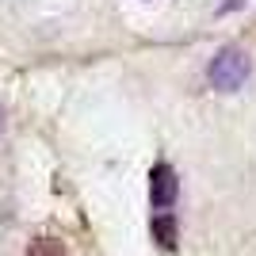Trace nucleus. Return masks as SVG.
Wrapping results in <instances>:
<instances>
[{
    "label": "nucleus",
    "mask_w": 256,
    "mask_h": 256,
    "mask_svg": "<svg viewBox=\"0 0 256 256\" xmlns=\"http://www.w3.org/2000/svg\"><path fill=\"white\" fill-rule=\"evenodd\" d=\"M248 73H252V62H248V54L241 46H222L206 62V80L218 92H237L248 80Z\"/></svg>",
    "instance_id": "obj_1"
},
{
    "label": "nucleus",
    "mask_w": 256,
    "mask_h": 256,
    "mask_svg": "<svg viewBox=\"0 0 256 256\" xmlns=\"http://www.w3.org/2000/svg\"><path fill=\"white\" fill-rule=\"evenodd\" d=\"M176 195H180V176H176V168H172L168 160L153 164L150 168V203H153V210H168V206L176 203Z\"/></svg>",
    "instance_id": "obj_2"
},
{
    "label": "nucleus",
    "mask_w": 256,
    "mask_h": 256,
    "mask_svg": "<svg viewBox=\"0 0 256 256\" xmlns=\"http://www.w3.org/2000/svg\"><path fill=\"white\" fill-rule=\"evenodd\" d=\"M150 237L164 248V252H172L176 241H180V222H176V214H172V210H157L150 218Z\"/></svg>",
    "instance_id": "obj_3"
},
{
    "label": "nucleus",
    "mask_w": 256,
    "mask_h": 256,
    "mask_svg": "<svg viewBox=\"0 0 256 256\" xmlns=\"http://www.w3.org/2000/svg\"><path fill=\"white\" fill-rule=\"evenodd\" d=\"M27 256H65V245L58 237H34L27 245Z\"/></svg>",
    "instance_id": "obj_4"
},
{
    "label": "nucleus",
    "mask_w": 256,
    "mask_h": 256,
    "mask_svg": "<svg viewBox=\"0 0 256 256\" xmlns=\"http://www.w3.org/2000/svg\"><path fill=\"white\" fill-rule=\"evenodd\" d=\"M0 130H4V111H0Z\"/></svg>",
    "instance_id": "obj_5"
}]
</instances>
